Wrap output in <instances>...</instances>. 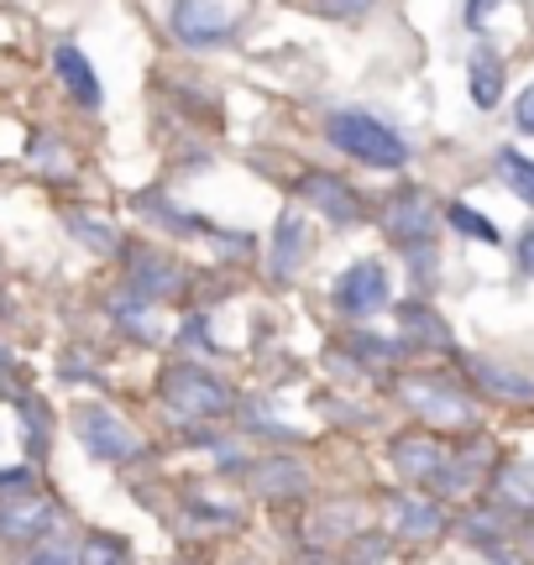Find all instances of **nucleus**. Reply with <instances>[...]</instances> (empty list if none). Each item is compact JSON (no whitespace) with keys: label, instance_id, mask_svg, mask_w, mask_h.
<instances>
[{"label":"nucleus","instance_id":"1","mask_svg":"<svg viewBox=\"0 0 534 565\" xmlns=\"http://www.w3.org/2000/svg\"><path fill=\"white\" fill-rule=\"evenodd\" d=\"M325 137L335 141L346 158L367 162V168H383V173H393V168H404V162H409L404 137H398L388 121L367 116V110H335V116L325 121Z\"/></svg>","mask_w":534,"mask_h":565},{"label":"nucleus","instance_id":"2","mask_svg":"<svg viewBox=\"0 0 534 565\" xmlns=\"http://www.w3.org/2000/svg\"><path fill=\"white\" fill-rule=\"evenodd\" d=\"M168 26L184 47H226L236 38V6L231 0H173L168 6Z\"/></svg>","mask_w":534,"mask_h":565},{"label":"nucleus","instance_id":"3","mask_svg":"<svg viewBox=\"0 0 534 565\" xmlns=\"http://www.w3.org/2000/svg\"><path fill=\"white\" fill-rule=\"evenodd\" d=\"M163 404L179 419H215V414L231 408V393L210 372H200V366H173L163 377Z\"/></svg>","mask_w":534,"mask_h":565},{"label":"nucleus","instance_id":"4","mask_svg":"<svg viewBox=\"0 0 534 565\" xmlns=\"http://www.w3.org/2000/svg\"><path fill=\"white\" fill-rule=\"evenodd\" d=\"M74 429H79V440L89 456H100V461H131L137 450H142V440H137V429L116 414V408H100L89 404L79 408V419H74Z\"/></svg>","mask_w":534,"mask_h":565},{"label":"nucleus","instance_id":"5","mask_svg":"<svg viewBox=\"0 0 534 565\" xmlns=\"http://www.w3.org/2000/svg\"><path fill=\"white\" fill-rule=\"evenodd\" d=\"M388 273H383V263H356L341 273V282H335V309L341 315H351V320H367V315H377V309H388Z\"/></svg>","mask_w":534,"mask_h":565},{"label":"nucleus","instance_id":"6","mask_svg":"<svg viewBox=\"0 0 534 565\" xmlns=\"http://www.w3.org/2000/svg\"><path fill=\"white\" fill-rule=\"evenodd\" d=\"M435 225H440V215H435L430 194H419V189H409V194H393L388 210H383V231H388L398 246H430Z\"/></svg>","mask_w":534,"mask_h":565},{"label":"nucleus","instance_id":"7","mask_svg":"<svg viewBox=\"0 0 534 565\" xmlns=\"http://www.w3.org/2000/svg\"><path fill=\"white\" fill-rule=\"evenodd\" d=\"M404 398H409V408H419V414L435 424H467L472 419V398H467V393H451L446 383H430V377L404 383Z\"/></svg>","mask_w":534,"mask_h":565},{"label":"nucleus","instance_id":"8","mask_svg":"<svg viewBox=\"0 0 534 565\" xmlns=\"http://www.w3.org/2000/svg\"><path fill=\"white\" fill-rule=\"evenodd\" d=\"M299 194H305V200L314 204V210H320L330 225H351L356 215H362L356 194H351V189L335 179V173H309V179L299 183Z\"/></svg>","mask_w":534,"mask_h":565},{"label":"nucleus","instance_id":"9","mask_svg":"<svg viewBox=\"0 0 534 565\" xmlns=\"http://www.w3.org/2000/svg\"><path fill=\"white\" fill-rule=\"evenodd\" d=\"M467 89H472L477 110H498L503 100V53H493L488 42L472 47V63H467Z\"/></svg>","mask_w":534,"mask_h":565},{"label":"nucleus","instance_id":"10","mask_svg":"<svg viewBox=\"0 0 534 565\" xmlns=\"http://www.w3.org/2000/svg\"><path fill=\"white\" fill-rule=\"evenodd\" d=\"M305 257H309V225L288 210L284 221H278V231H273V278L278 282H288L299 267H305Z\"/></svg>","mask_w":534,"mask_h":565},{"label":"nucleus","instance_id":"11","mask_svg":"<svg viewBox=\"0 0 534 565\" xmlns=\"http://www.w3.org/2000/svg\"><path fill=\"white\" fill-rule=\"evenodd\" d=\"M53 68H58L63 89H68V95H74V100H79L84 110H100V79H95L89 58H84L74 42H63L58 53H53Z\"/></svg>","mask_w":534,"mask_h":565},{"label":"nucleus","instance_id":"12","mask_svg":"<svg viewBox=\"0 0 534 565\" xmlns=\"http://www.w3.org/2000/svg\"><path fill=\"white\" fill-rule=\"evenodd\" d=\"M47 524H53V503H42L32 492H17V503L0 508V534H6V540H32V534H42Z\"/></svg>","mask_w":534,"mask_h":565},{"label":"nucleus","instance_id":"13","mask_svg":"<svg viewBox=\"0 0 534 565\" xmlns=\"http://www.w3.org/2000/svg\"><path fill=\"white\" fill-rule=\"evenodd\" d=\"M472 377L493 398H514V404H534V377H519L514 366H503V362H472Z\"/></svg>","mask_w":534,"mask_h":565},{"label":"nucleus","instance_id":"14","mask_svg":"<svg viewBox=\"0 0 534 565\" xmlns=\"http://www.w3.org/2000/svg\"><path fill=\"white\" fill-rule=\"evenodd\" d=\"M404 335H409L414 345H435V351L451 345V330H440V320H435L425 303H404Z\"/></svg>","mask_w":534,"mask_h":565},{"label":"nucleus","instance_id":"15","mask_svg":"<svg viewBox=\"0 0 534 565\" xmlns=\"http://www.w3.org/2000/svg\"><path fill=\"white\" fill-rule=\"evenodd\" d=\"M393 529L409 534V540H430L435 529H440V513L425 503H414V498H398V503H393Z\"/></svg>","mask_w":534,"mask_h":565},{"label":"nucleus","instance_id":"16","mask_svg":"<svg viewBox=\"0 0 534 565\" xmlns=\"http://www.w3.org/2000/svg\"><path fill=\"white\" fill-rule=\"evenodd\" d=\"M498 173H503V183L514 189L524 204H534V158H524V152H514V147H503L498 152Z\"/></svg>","mask_w":534,"mask_h":565},{"label":"nucleus","instance_id":"17","mask_svg":"<svg viewBox=\"0 0 534 565\" xmlns=\"http://www.w3.org/2000/svg\"><path fill=\"white\" fill-rule=\"evenodd\" d=\"M398 466L414 482H425V477L440 471V450H435V440H398Z\"/></svg>","mask_w":534,"mask_h":565},{"label":"nucleus","instance_id":"18","mask_svg":"<svg viewBox=\"0 0 534 565\" xmlns=\"http://www.w3.org/2000/svg\"><path fill=\"white\" fill-rule=\"evenodd\" d=\"M451 225L461 231V236L482 242V246H498V242H503V236H498V225L488 221V215H477L472 204H451Z\"/></svg>","mask_w":534,"mask_h":565},{"label":"nucleus","instance_id":"19","mask_svg":"<svg viewBox=\"0 0 534 565\" xmlns=\"http://www.w3.org/2000/svg\"><path fill=\"white\" fill-rule=\"evenodd\" d=\"M498 492L509 498L514 508H534V466H509L503 477H498Z\"/></svg>","mask_w":534,"mask_h":565},{"label":"nucleus","instance_id":"20","mask_svg":"<svg viewBox=\"0 0 534 565\" xmlns=\"http://www.w3.org/2000/svg\"><path fill=\"white\" fill-rule=\"evenodd\" d=\"M68 231H74V236H84V246H89V252H116V231H110V225H100V221H89V215H68Z\"/></svg>","mask_w":534,"mask_h":565},{"label":"nucleus","instance_id":"21","mask_svg":"<svg viewBox=\"0 0 534 565\" xmlns=\"http://www.w3.org/2000/svg\"><path fill=\"white\" fill-rule=\"evenodd\" d=\"M79 565H121V545L110 534H95V540H84Z\"/></svg>","mask_w":534,"mask_h":565},{"label":"nucleus","instance_id":"22","mask_svg":"<svg viewBox=\"0 0 534 565\" xmlns=\"http://www.w3.org/2000/svg\"><path fill=\"white\" fill-rule=\"evenodd\" d=\"M26 565H79V555H74V545H63V540H42Z\"/></svg>","mask_w":534,"mask_h":565},{"label":"nucleus","instance_id":"23","mask_svg":"<svg viewBox=\"0 0 534 565\" xmlns=\"http://www.w3.org/2000/svg\"><path fill=\"white\" fill-rule=\"evenodd\" d=\"M367 6H372V0H320V11H325V17H335V21H351V17H362Z\"/></svg>","mask_w":534,"mask_h":565},{"label":"nucleus","instance_id":"24","mask_svg":"<svg viewBox=\"0 0 534 565\" xmlns=\"http://www.w3.org/2000/svg\"><path fill=\"white\" fill-rule=\"evenodd\" d=\"M514 126L524 131V137H534V84L519 95V105H514Z\"/></svg>","mask_w":534,"mask_h":565},{"label":"nucleus","instance_id":"25","mask_svg":"<svg viewBox=\"0 0 534 565\" xmlns=\"http://www.w3.org/2000/svg\"><path fill=\"white\" fill-rule=\"evenodd\" d=\"M498 6H503V0H467V26H472V32H482Z\"/></svg>","mask_w":534,"mask_h":565},{"label":"nucleus","instance_id":"26","mask_svg":"<svg viewBox=\"0 0 534 565\" xmlns=\"http://www.w3.org/2000/svg\"><path fill=\"white\" fill-rule=\"evenodd\" d=\"M514 252H519V273H524V278H534V225L514 242Z\"/></svg>","mask_w":534,"mask_h":565}]
</instances>
